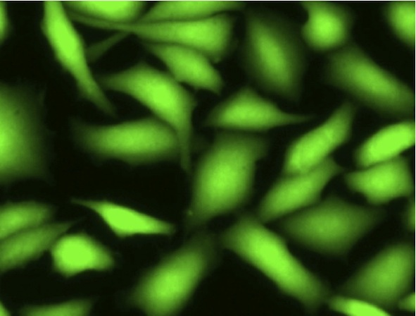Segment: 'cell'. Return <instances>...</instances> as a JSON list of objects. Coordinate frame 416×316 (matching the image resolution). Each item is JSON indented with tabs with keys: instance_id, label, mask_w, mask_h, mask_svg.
Segmentation results:
<instances>
[{
	"instance_id": "cell-1",
	"label": "cell",
	"mask_w": 416,
	"mask_h": 316,
	"mask_svg": "<svg viewBox=\"0 0 416 316\" xmlns=\"http://www.w3.org/2000/svg\"><path fill=\"white\" fill-rule=\"evenodd\" d=\"M268 149V142L257 135L232 131L217 135L195 169L187 226L199 227L246 203L257 164Z\"/></svg>"
},
{
	"instance_id": "cell-2",
	"label": "cell",
	"mask_w": 416,
	"mask_h": 316,
	"mask_svg": "<svg viewBox=\"0 0 416 316\" xmlns=\"http://www.w3.org/2000/svg\"><path fill=\"white\" fill-rule=\"evenodd\" d=\"M223 245L254 267L308 310L327 299L323 283L289 251L285 241L258 217L244 215L222 235Z\"/></svg>"
},
{
	"instance_id": "cell-3",
	"label": "cell",
	"mask_w": 416,
	"mask_h": 316,
	"mask_svg": "<svg viewBox=\"0 0 416 316\" xmlns=\"http://www.w3.org/2000/svg\"><path fill=\"white\" fill-rule=\"evenodd\" d=\"M245 24L243 56L249 75L265 90L296 99L305 59L294 33L279 19L256 11L247 13Z\"/></svg>"
},
{
	"instance_id": "cell-4",
	"label": "cell",
	"mask_w": 416,
	"mask_h": 316,
	"mask_svg": "<svg viewBox=\"0 0 416 316\" xmlns=\"http://www.w3.org/2000/svg\"><path fill=\"white\" fill-rule=\"evenodd\" d=\"M106 88L125 94L139 102L153 116L169 126L179 144V159L187 170L193 146L195 97L169 73L145 62L101 78Z\"/></svg>"
},
{
	"instance_id": "cell-5",
	"label": "cell",
	"mask_w": 416,
	"mask_h": 316,
	"mask_svg": "<svg viewBox=\"0 0 416 316\" xmlns=\"http://www.w3.org/2000/svg\"><path fill=\"white\" fill-rule=\"evenodd\" d=\"M382 217L380 209L332 196L289 215L281 229L308 248L339 255L348 252Z\"/></svg>"
},
{
	"instance_id": "cell-6",
	"label": "cell",
	"mask_w": 416,
	"mask_h": 316,
	"mask_svg": "<svg viewBox=\"0 0 416 316\" xmlns=\"http://www.w3.org/2000/svg\"><path fill=\"white\" fill-rule=\"evenodd\" d=\"M213 254L212 238L196 236L149 271L133 291L131 301L151 315L175 314L206 273Z\"/></svg>"
},
{
	"instance_id": "cell-7",
	"label": "cell",
	"mask_w": 416,
	"mask_h": 316,
	"mask_svg": "<svg viewBox=\"0 0 416 316\" xmlns=\"http://www.w3.org/2000/svg\"><path fill=\"white\" fill-rule=\"evenodd\" d=\"M325 75L332 85L375 111L393 116L414 112L415 95L411 88L358 45L346 44L332 53Z\"/></svg>"
},
{
	"instance_id": "cell-8",
	"label": "cell",
	"mask_w": 416,
	"mask_h": 316,
	"mask_svg": "<svg viewBox=\"0 0 416 316\" xmlns=\"http://www.w3.org/2000/svg\"><path fill=\"white\" fill-rule=\"evenodd\" d=\"M79 142L89 152L130 164H147L180 157L174 131L148 116L113 125L79 123L75 127Z\"/></svg>"
},
{
	"instance_id": "cell-9",
	"label": "cell",
	"mask_w": 416,
	"mask_h": 316,
	"mask_svg": "<svg viewBox=\"0 0 416 316\" xmlns=\"http://www.w3.org/2000/svg\"><path fill=\"white\" fill-rule=\"evenodd\" d=\"M32 109L10 87L0 90V175L1 181L39 176L44 162L39 130Z\"/></svg>"
},
{
	"instance_id": "cell-10",
	"label": "cell",
	"mask_w": 416,
	"mask_h": 316,
	"mask_svg": "<svg viewBox=\"0 0 416 316\" xmlns=\"http://www.w3.org/2000/svg\"><path fill=\"white\" fill-rule=\"evenodd\" d=\"M77 21L89 26L115 30L132 34L145 42L163 43L194 49L207 56L213 63L221 61L230 49L234 21L227 13L189 21L110 24L77 16Z\"/></svg>"
},
{
	"instance_id": "cell-11",
	"label": "cell",
	"mask_w": 416,
	"mask_h": 316,
	"mask_svg": "<svg viewBox=\"0 0 416 316\" xmlns=\"http://www.w3.org/2000/svg\"><path fill=\"white\" fill-rule=\"evenodd\" d=\"M414 278V247L398 243L367 262L346 282L342 291L346 296L365 300L386 311L398 305Z\"/></svg>"
},
{
	"instance_id": "cell-12",
	"label": "cell",
	"mask_w": 416,
	"mask_h": 316,
	"mask_svg": "<svg viewBox=\"0 0 416 316\" xmlns=\"http://www.w3.org/2000/svg\"><path fill=\"white\" fill-rule=\"evenodd\" d=\"M70 17L61 2H44L41 21L43 34L57 61L73 78L80 94L103 112L113 114L115 107L94 77L83 40Z\"/></svg>"
},
{
	"instance_id": "cell-13",
	"label": "cell",
	"mask_w": 416,
	"mask_h": 316,
	"mask_svg": "<svg viewBox=\"0 0 416 316\" xmlns=\"http://www.w3.org/2000/svg\"><path fill=\"white\" fill-rule=\"evenodd\" d=\"M310 118L309 115L285 111L252 87L245 86L218 104L206 123L225 131L246 133L296 125Z\"/></svg>"
},
{
	"instance_id": "cell-14",
	"label": "cell",
	"mask_w": 416,
	"mask_h": 316,
	"mask_svg": "<svg viewBox=\"0 0 416 316\" xmlns=\"http://www.w3.org/2000/svg\"><path fill=\"white\" fill-rule=\"evenodd\" d=\"M342 171L343 168L329 157L310 170L283 175L263 198L258 218L266 223L313 205L328 183Z\"/></svg>"
},
{
	"instance_id": "cell-15",
	"label": "cell",
	"mask_w": 416,
	"mask_h": 316,
	"mask_svg": "<svg viewBox=\"0 0 416 316\" xmlns=\"http://www.w3.org/2000/svg\"><path fill=\"white\" fill-rule=\"evenodd\" d=\"M355 109L353 104H341L322 124L296 138L285 153L282 175L310 170L350 138Z\"/></svg>"
},
{
	"instance_id": "cell-16",
	"label": "cell",
	"mask_w": 416,
	"mask_h": 316,
	"mask_svg": "<svg viewBox=\"0 0 416 316\" xmlns=\"http://www.w3.org/2000/svg\"><path fill=\"white\" fill-rule=\"evenodd\" d=\"M345 182L374 205L411 197L415 190L410 163L402 156L348 173Z\"/></svg>"
},
{
	"instance_id": "cell-17",
	"label": "cell",
	"mask_w": 416,
	"mask_h": 316,
	"mask_svg": "<svg viewBox=\"0 0 416 316\" xmlns=\"http://www.w3.org/2000/svg\"><path fill=\"white\" fill-rule=\"evenodd\" d=\"M144 44L179 83L213 94L222 91L223 79L213 62L203 53L168 44L144 42Z\"/></svg>"
},
{
	"instance_id": "cell-18",
	"label": "cell",
	"mask_w": 416,
	"mask_h": 316,
	"mask_svg": "<svg viewBox=\"0 0 416 316\" xmlns=\"http://www.w3.org/2000/svg\"><path fill=\"white\" fill-rule=\"evenodd\" d=\"M307 20L301 28V37L313 50L336 51L346 45L353 17L341 6L327 1H303Z\"/></svg>"
},
{
	"instance_id": "cell-19",
	"label": "cell",
	"mask_w": 416,
	"mask_h": 316,
	"mask_svg": "<svg viewBox=\"0 0 416 316\" xmlns=\"http://www.w3.org/2000/svg\"><path fill=\"white\" fill-rule=\"evenodd\" d=\"M51 250L55 269L65 276L89 270H106L114 263L108 249L84 233L63 235Z\"/></svg>"
},
{
	"instance_id": "cell-20",
	"label": "cell",
	"mask_w": 416,
	"mask_h": 316,
	"mask_svg": "<svg viewBox=\"0 0 416 316\" xmlns=\"http://www.w3.org/2000/svg\"><path fill=\"white\" fill-rule=\"evenodd\" d=\"M75 203L96 214L116 236L170 235L174 232L170 223L130 207L106 200H81Z\"/></svg>"
},
{
	"instance_id": "cell-21",
	"label": "cell",
	"mask_w": 416,
	"mask_h": 316,
	"mask_svg": "<svg viewBox=\"0 0 416 316\" xmlns=\"http://www.w3.org/2000/svg\"><path fill=\"white\" fill-rule=\"evenodd\" d=\"M71 225L69 221L44 224L1 240V271H7L38 257L51 248Z\"/></svg>"
},
{
	"instance_id": "cell-22",
	"label": "cell",
	"mask_w": 416,
	"mask_h": 316,
	"mask_svg": "<svg viewBox=\"0 0 416 316\" xmlns=\"http://www.w3.org/2000/svg\"><path fill=\"white\" fill-rule=\"evenodd\" d=\"M415 127L410 121L387 126L365 140L356 150V164L365 168L391 160L415 144Z\"/></svg>"
},
{
	"instance_id": "cell-23",
	"label": "cell",
	"mask_w": 416,
	"mask_h": 316,
	"mask_svg": "<svg viewBox=\"0 0 416 316\" xmlns=\"http://www.w3.org/2000/svg\"><path fill=\"white\" fill-rule=\"evenodd\" d=\"M243 3L233 1H162L157 3L137 20L153 23L203 20L237 11Z\"/></svg>"
},
{
	"instance_id": "cell-24",
	"label": "cell",
	"mask_w": 416,
	"mask_h": 316,
	"mask_svg": "<svg viewBox=\"0 0 416 316\" xmlns=\"http://www.w3.org/2000/svg\"><path fill=\"white\" fill-rule=\"evenodd\" d=\"M69 12L110 24L137 21L144 4L142 1H68Z\"/></svg>"
},
{
	"instance_id": "cell-25",
	"label": "cell",
	"mask_w": 416,
	"mask_h": 316,
	"mask_svg": "<svg viewBox=\"0 0 416 316\" xmlns=\"http://www.w3.org/2000/svg\"><path fill=\"white\" fill-rule=\"evenodd\" d=\"M51 209L35 202L9 203L0 212V238L44 224L51 216Z\"/></svg>"
},
{
	"instance_id": "cell-26",
	"label": "cell",
	"mask_w": 416,
	"mask_h": 316,
	"mask_svg": "<svg viewBox=\"0 0 416 316\" xmlns=\"http://www.w3.org/2000/svg\"><path fill=\"white\" fill-rule=\"evenodd\" d=\"M384 14L394 34L407 45L414 46L415 42V1L391 2L386 6Z\"/></svg>"
},
{
	"instance_id": "cell-27",
	"label": "cell",
	"mask_w": 416,
	"mask_h": 316,
	"mask_svg": "<svg viewBox=\"0 0 416 316\" xmlns=\"http://www.w3.org/2000/svg\"><path fill=\"white\" fill-rule=\"evenodd\" d=\"M329 308L338 312L353 316H387L389 313L365 300L336 296L328 300Z\"/></svg>"
},
{
	"instance_id": "cell-28",
	"label": "cell",
	"mask_w": 416,
	"mask_h": 316,
	"mask_svg": "<svg viewBox=\"0 0 416 316\" xmlns=\"http://www.w3.org/2000/svg\"><path fill=\"white\" fill-rule=\"evenodd\" d=\"M89 310L90 303L80 300L28 308L24 314L32 316H81L88 314Z\"/></svg>"
},
{
	"instance_id": "cell-29",
	"label": "cell",
	"mask_w": 416,
	"mask_h": 316,
	"mask_svg": "<svg viewBox=\"0 0 416 316\" xmlns=\"http://www.w3.org/2000/svg\"><path fill=\"white\" fill-rule=\"evenodd\" d=\"M404 221L406 227L413 231L415 228V205L414 199L410 200L404 213Z\"/></svg>"
},
{
	"instance_id": "cell-30",
	"label": "cell",
	"mask_w": 416,
	"mask_h": 316,
	"mask_svg": "<svg viewBox=\"0 0 416 316\" xmlns=\"http://www.w3.org/2000/svg\"><path fill=\"white\" fill-rule=\"evenodd\" d=\"M399 308L407 312H412L415 310V294L410 293L405 294L398 302Z\"/></svg>"
},
{
	"instance_id": "cell-31",
	"label": "cell",
	"mask_w": 416,
	"mask_h": 316,
	"mask_svg": "<svg viewBox=\"0 0 416 316\" xmlns=\"http://www.w3.org/2000/svg\"><path fill=\"white\" fill-rule=\"evenodd\" d=\"M9 28V21L6 7L1 3L0 6V38L4 40L6 36Z\"/></svg>"
},
{
	"instance_id": "cell-32",
	"label": "cell",
	"mask_w": 416,
	"mask_h": 316,
	"mask_svg": "<svg viewBox=\"0 0 416 316\" xmlns=\"http://www.w3.org/2000/svg\"><path fill=\"white\" fill-rule=\"evenodd\" d=\"M0 315L2 316H7L9 315L7 309L1 304L0 308Z\"/></svg>"
}]
</instances>
